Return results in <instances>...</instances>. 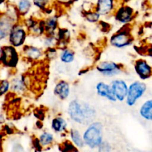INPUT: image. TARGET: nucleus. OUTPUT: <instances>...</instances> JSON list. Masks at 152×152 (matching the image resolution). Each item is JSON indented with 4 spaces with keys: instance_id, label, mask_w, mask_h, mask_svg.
<instances>
[{
    "instance_id": "nucleus-1",
    "label": "nucleus",
    "mask_w": 152,
    "mask_h": 152,
    "mask_svg": "<svg viewBox=\"0 0 152 152\" xmlns=\"http://www.w3.org/2000/svg\"><path fill=\"white\" fill-rule=\"evenodd\" d=\"M96 114V110L90 104L80 99H73L68 107V114L71 120L80 125H90L94 122Z\"/></svg>"
},
{
    "instance_id": "nucleus-2",
    "label": "nucleus",
    "mask_w": 152,
    "mask_h": 152,
    "mask_svg": "<svg viewBox=\"0 0 152 152\" xmlns=\"http://www.w3.org/2000/svg\"><path fill=\"white\" fill-rule=\"evenodd\" d=\"M85 144L91 148H96L103 142V126L100 122H93L83 133Z\"/></svg>"
},
{
    "instance_id": "nucleus-3",
    "label": "nucleus",
    "mask_w": 152,
    "mask_h": 152,
    "mask_svg": "<svg viewBox=\"0 0 152 152\" xmlns=\"http://www.w3.org/2000/svg\"><path fill=\"white\" fill-rule=\"evenodd\" d=\"M147 89L146 85L140 81H134L129 86V92L126 102L128 106L132 107L142 97Z\"/></svg>"
},
{
    "instance_id": "nucleus-4",
    "label": "nucleus",
    "mask_w": 152,
    "mask_h": 152,
    "mask_svg": "<svg viewBox=\"0 0 152 152\" xmlns=\"http://www.w3.org/2000/svg\"><path fill=\"white\" fill-rule=\"evenodd\" d=\"M133 42L132 34L127 28H122L110 39L111 45L117 48H123L130 45Z\"/></svg>"
},
{
    "instance_id": "nucleus-5",
    "label": "nucleus",
    "mask_w": 152,
    "mask_h": 152,
    "mask_svg": "<svg viewBox=\"0 0 152 152\" xmlns=\"http://www.w3.org/2000/svg\"><path fill=\"white\" fill-rule=\"evenodd\" d=\"M19 62V54L16 48L11 45L1 47V65L7 68H14Z\"/></svg>"
},
{
    "instance_id": "nucleus-6",
    "label": "nucleus",
    "mask_w": 152,
    "mask_h": 152,
    "mask_svg": "<svg viewBox=\"0 0 152 152\" xmlns=\"http://www.w3.org/2000/svg\"><path fill=\"white\" fill-rule=\"evenodd\" d=\"M27 34H28V32L25 27L16 24L13 26L8 37L10 45L14 48H19L22 46L26 40Z\"/></svg>"
},
{
    "instance_id": "nucleus-7",
    "label": "nucleus",
    "mask_w": 152,
    "mask_h": 152,
    "mask_svg": "<svg viewBox=\"0 0 152 152\" xmlns=\"http://www.w3.org/2000/svg\"><path fill=\"white\" fill-rule=\"evenodd\" d=\"M96 68L98 72L108 77L118 75L123 72L121 65L112 61L100 62L99 64H97Z\"/></svg>"
},
{
    "instance_id": "nucleus-8",
    "label": "nucleus",
    "mask_w": 152,
    "mask_h": 152,
    "mask_svg": "<svg viewBox=\"0 0 152 152\" xmlns=\"http://www.w3.org/2000/svg\"><path fill=\"white\" fill-rule=\"evenodd\" d=\"M110 85L117 100L120 102L126 100L129 92V86L126 82L120 79H116L112 80Z\"/></svg>"
},
{
    "instance_id": "nucleus-9",
    "label": "nucleus",
    "mask_w": 152,
    "mask_h": 152,
    "mask_svg": "<svg viewBox=\"0 0 152 152\" xmlns=\"http://www.w3.org/2000/svg\"><path fill=\"white\" fill-rule=\"evenodd\" d=\"M134 69L137 74L142 80H147L152 75V68L146 61L137 59L134 63Z\"/></svg>"
},
{
    "instance_id": "nucleus-10",
    "label": "nucleus",
    "mask_w": 152,
    "mask_h": 152,
    "mask_svg": "<svg viewBox=\"0 0 152 152\" xmlns=\"http://www.w3.org/2000/svg\"><path fill=\"white\" fill-rule=\"evenodd\" d=\"M96 91L98 96L107 99L111 102H117L115 96L113 93L111 85L106 84L104 82H99L96 85Z\"/></svg>"
},
{
    "instance_id": "nucleus-11",
    "label": "nucleus",
    "mask_w": 152,
    "mask_h": 152,
    "mask_svg": "<svg viewBox=\"0 0 152 152\" xmlns=\"http://www.w3.org/2000/svg\"><path fill=\"white\" fill-rule=\"evenodd\" d=\"M16 25L15 22L10 18L7 16H1L0 20V39L3 40L4 39L9 37L13 26Z\"/></svg>"
},
{
    "instance_id": "nucleus-12",
    "label": "nucleus",
    "mask_w": 152,
    "mask_h": 152,
    "mask_svg": "<svg viewBox=\"0 0 152 152\" xmlns=\"http://www.w3.org/2000/svg\"><path fill=\"white\" fill-rule=\"evenodd\" d=\"M71 92V88L68 82L65 80H60L55 86L53 89L54 94L61 100H65L68 99Z\"/></svg>"
},
{
    "instance_id": "nucleus-13",
    "label": "nucleus",
    "mask_w": 152,
    "mask_h": 152,
    "mask_svg": "<svg viewBox=\"0 0 152 152\" xmlns=\"http://www.w3.org/2000/svg\"><path fill=\"white\" fill-rule=\"evenodd\" d=\"M133 19V10L129 7H121L116 13V19L121 23H129Z\"/></svg>"
},
{
    "instance_id": "nucleus-14",
    "label": "nucleus",
    "mask_w": 152,
    "mask_h": 152,
    "mask_svg": "<svg viewBox=\"0 0 152 152\" xmlns=\"http://www.w3.org/2000/svg\"><path fill=\"white\" fill-rule=\"evenodd\" d=\"M68 123L62 117H56L51 121V129L56 133H64L67 130Z\"/></svg>"
},
{
    "instance_id": "nucleus-15",
    "label": "nucleus",
    "mask_w": 152,
    "mask_h": 152,
    "mask_svg": "<svg viewBox=\"0 0 152 152\" xmlns=\"http://www.w3.org/2000/svg\"><path fill=\"white\" fill-rule=\"evenodd\" d=\"M113 7V0H98L96 12L101 16H105L111 13Z\"/></svg>"
},
{
    "instance_id": "nucleus-16",
    "label": "nucleus",
    "mask_w": 152,
    "mask_h": 152,
    "mask_svg": "<svg viewBox=\"0 0 152 152\" xmlns=\"http://www.w3.org/2000/svg\"><path fill=\"white\" fill-rule=\"evenodd\" d=\"M139 114L142 119L148 121H152V99L145 101L141 105Z\"/></svg>"
},
{
    "instance_id": "nucleus-17",
    "label": "nucleus",
    "mask_w": 152,
    "mask_h": 152,
    "mask_svg": "<svg viewBox=\"0 0 152 152\" xmlns=\"http://www.w3.org/2000/svg\"><path fill=\"white\" fill-rule=\"evenodd\" d=\"M23 53L25 56L31 60H38L42 56L41 49L34 46H25L23 48Z\"/></svg>"
},
{
    "instance_id": "nucleus-18",
    "label": "nucleus",
    "mask_w": 152,
    "mask_h": 152,
    "mask_svg": "<svg viewBox=\"0 0 152 152\" xmlns=\"http://www.w3.org/2000/svg\"><path fill=\"white\" fill-rule=\"evenodd\" d=\"M26 88V83L22 76L16 77L10 83V89L16 94L23 93Z\"/></svg>"
},
{
    "instance_id": "nucleus-19",
    "label": "nucleus",
    "mask_w": 152,
    "mask_h": 152,
    "mask_svg": "<svg viewBox=\"0 0 152 152\" xmlns=\"http://www.w3.org/2000/svg\"><path fill=\"white\" fill-rule=\"evenodd\" d=\"M70 137H71V141L75 146L78 148H83L85 145L83 136H82L78 129H71L70 130Z\"/></svg>"
},
{
    "instance_id": "nucleus-20",
    "label": "nucleus",
    "mask_w": 152,
    "mask_h": 152,
    "mask_svg": "<svg viewBox=\"0 0 152 152\" xmlns=\"http://www.w3.org/2000/svg\"><path fill=\"white\" fill-rule=\"evenodd\" d=\"M44 23L46 34L48 36H53L54 31L57 28V19L55 16H52L48 18Z\"/></svg>"
},
{
    "instance_id": "nucleus-21",
    "label": "nucleus",
    "mask_w": 152,
    "mask_h": 152,
    "mask_svg": "<svg viewBox=\"0 0 152 152\" xmlns=\"http://www.w3.org/2000/svg\"><path fill=\"white\" fill-rule=\"evenodd\" d=\"M74 58H75V54L72 50L70 49L65 48L60 52L59 54V59L63 63L69 64L74 62Z\"/></svg>"
},
{
    "instance_id": "nucleus-22",
    "label": "nucleus",
    "mask_w": 152,
    "mask_h": 152,
    "mask_svg": "<svg viewBox=\"0 0 152 152\" xmlns=\"http://www.w3.org/2000/svg\"><path fill=\"white\" fill-rule=\"evenodd\" d=\"M53 140H54V137L53 135L50 132H45L39 137V142L40 145L43 147L48 146L50 144L53 143Z\"/></svg>"
},
{
    "instance_id": "nucleus-23",
    "label": "nucleus",
    "mask_w": 152,
    "mask_h": 152,
    "mask_svg": "<svg viewBox=\"0 0 152 152\" xmlns=\"http://www.w3.org/2000/svg\"><path fill=\"white\" fill-rule=\"evenodd\" d=\"M31 3L29 0H21L18 4V10L21 14H25L30 10Z\"/></svg>"
},
{
    "instance_id": "nucleus-24",
    "label": "nucleus",
    "mask_w": 152,
    "mask_h": 152,
    "mask_svg": "<svg viewBox=\"0 0 152 152\" xmlns=\"http://www.w3.org/2000/svg\"><path fill=\"white\" fill-rule=\"evenodd\" d=\"M10 89V83L7 80H1L0 86V93L1 96L5 94Z\"/></svg>"
},
{
    "instance_id": "nucleus-25",
    "label": "nucleus",
    "mask_w": 152,
    "mask_h": 152,
    "mask_svg": "<svg viewBox=\"0 0 152 152\" xmlns=\"http://www.w3.org/2000/svg\"><path fill=\"white\" fill-rule=\"evenodd\" d=\"M111 146L110 143L107 141H103L102 143L98 147V151L99 152H111Z\"/></svg>"
},
{
    "instance_id": "nucleus-26",
    "label": "nucleus",
    "mask_w": 152,
    "mask_h": 152,
    "mask_svg": "<svg viewBox=\"0 0 152 152\" xmlns=\"http://www.w3.org/2000/svg\"><path fill=\"white\" fill-rule=\"evenodd\" d=\"M99 16L100 15L97 13V12H94V13H90L86 16L88 21L91 22H95L99 19Z\"/></svg>"
},
{
    "instance_id": "nucleus-27",
    "label": "nucleus",
    "mask_w": 152,
    "mask_h": 152,
    "mask_svg": "<svg viewBox=\"0 0 152 152\" xmlns=\"http://www.w3.org/2000/svg\"><path fill=\"white\" fill-rule=\"evenodd\" d=\"M50 0H34V3L36 6L39 8H45L48 5Z\"/></svg>"
},
{
    "instance_id": "nucleus-28",
    "label": "nucleus",
    "mask_w": 152,
    "mask_h": 152,
    "mask_svg": "<svg viewBox=\"0 0 152 152\" xmlns=\"http://www.w3.org/2000/svg\"><path fill=\"white\" fill-rule=\"evenodd\" d=\"M65 152H80L74 146H72L69 149H65Z\"/></svg>"
},
{
    "instance_id": "nucleus-29",
    "label": "nucleus",
    "mask_w": 152,
    "mask_h": 152,
    "mask_svg": "<svg viewBox=\"0 0 152 152\" xmlns=\"http://www.w3.org/2000/svg\"><path fill=\"white\" fill-rule=\"evenodd\" d=\"M59 1H61V2H68V1H71V0H58Z\"/></svg>"
}]
</instances>
